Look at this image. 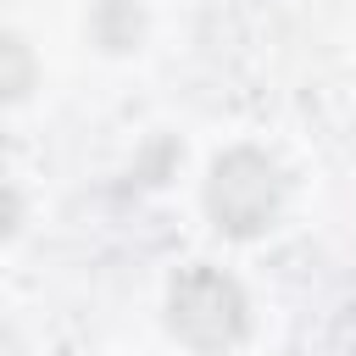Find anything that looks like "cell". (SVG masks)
Listing matches in <instances>:
<instances>
[{"label": "cell", "instance_id": "cell-1", "mask_svg": "<svg viewBox=\"0 0 356 356\" xmlns=\"http://www.w3.org/2000/svg\"><path fill=\"white\" fill-rule=\"evenodd\" d=\"M167 323L184 345L195 350H222L245 334V295L228 273L195 261L172 278V295H167Z\"/></svg>", "mask_w": 356, "mask_h": 356}, {"label": "cell", "instance_id": "cell-2", "mask_svg": "<svg viewBox=\"0 0 356 356\" xmlns=\"http://www.w3.org/2000/svg\"><path fill=\"white\" fill-rule=\"evenodd\" d=\"M206 206H211L217 228H228V234L267 228V217L278 211V172H273V161L261 150H228L211 167Z\"/></svg>", "mask_w": 356, "mask_h": 356}, {"label": "cell", "instance_id": "cell-3", "mask_svg": "<svg viewBox=\"0 0 356 356\" xmlns=\"http://www.w3.org/2000/svg\"><path fill=\"white\" fill-rule=\"evenodd\" d=\"M28 83H33V56L22 50V39L0 33V95L11 100V95H22Z\"/></svg>", "mask_w": 356, "mask_h": 356}, {"label": "cell", "instance_id": "cell-4", "mask_svg": "<svg viewBox=\"0 0 356 356\" xmlns=\"http://www.w3.org/2000/svg\"><path fill=\"white\" fill-rule=\"evenodd\" d=\"M11 222H17V189H11L6 178H0V234H6Z\"/></svg>", "mask_w": 356, "mask_h": 356}, {"label": "cell", "instance_id": "cell-5", "mask_svg": "<svg viewBox=\"0 0 356 356\" xmlns=\"http://www.w3.org/2000/svg\"><path fill=\"white\" fill-rule=\"evenodd\" d=\"M345 339H350V356H356V317L345 323Z\"/></svg>", "mask_w": 356, "mask_h": 356}]
</instances>
